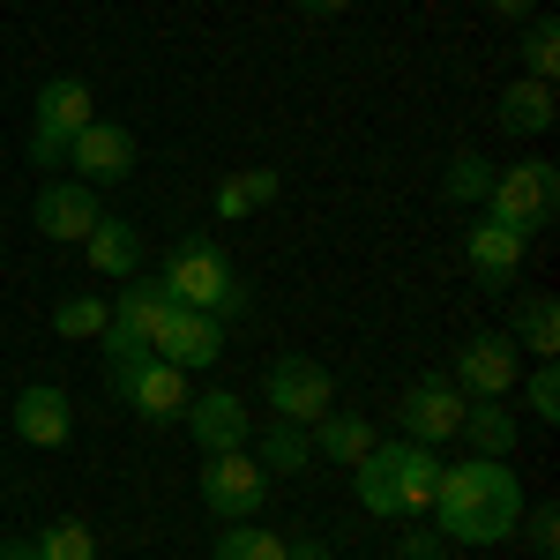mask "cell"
Instances as JSON below:
<instances>
[{"label": "cell", "instance_id": "cell-1", "mask_svg": "<svg viewBox=\"0 0 560 560\" xmlns=\"http://www.w3.org/2000/svg\"><path fill=\"white\" fill-rule=\"evenodd\" d=\"M523 523V486L501 456H471L456 471H441V493H433V530L456 538V546H501L516 538Z\"/></svg>", "mask_w": 560, "mask_h": 560}, {"label": "cell", "instance_id": "cell-2", "mask_svg": "<svg viewBox=\"0 0 560 560\" xmlns=\"http://www.w3.org/2000/svg\"><path fill=\"white\" fill-rule=\"evenodd\" d=\"M165 300L173 306H195V314H240L247 292H240V277H232V261L217 255V240H179L173 255H165Z\"/></svg>", "mask_w": 560, "mask_h": 560}, {"label": "cell", "instance_id": "cell-3", "mask_svg": "<svg viewBox=\"0 0 560 560\" xmlns=\"http://www.w3.org/2000/svg\"><path fill=\"white\" fill-rule=\"evenodd\" d=\"M105 359H113V388L128 396L150 427L187 419V374H179L173 359H158V351H105Z\"/></svg>", "mask_w": 560, "mask_h": 560}, {"label": "cell", "instance_id": "cell-4", "mask_svg": "<svg viewBox=\"0 0 560 560\" xmlns=\"http://www.w3.org/2000/svg\"><path fill=\"white\" fill-rule=\"evenodd\" d=\"M486 202H493V224H516V232H530V224H553V210H560V173L546 165V158L509 165V173H493Z\"/></svg>", "mask_w": 560, "mask_h": 560}, {"label": "cell", "instance_id": "cell-5", "mask_svg": "<svg viewBox=\"0 0 560 560\" xmlns=\"http://www.w3.org/2000/svg\"><path fill=\"white\" fill-rule=\"evenodd\" d=\"M261 493H269V471H261L247 448L202 456V501H210V516H217V523H255Z\"/></svg>", "mask_w": 560, "mask_h": 560}, {"label": "cell", "instance_id": "cell-6", "mask_svg": "<svg viewBox=\"0 0 560 560\" xmlns=\"http://www.w3.org/2000/svg\"><path fill=\"white\" fill-rule=\"evenodd\" d=\"M97 120V105H90V90L75 83V75H60V83L38 90V128H31V158L38 165H60L68 158V142Z\"/></svg>", "mask_w": 560, "mask_h": 560}, {"label": "cell", "instance_id": "cell-7", "mask_svg": "<svg viewBox=\"0 0 560 560\" xmlns=\"http://www.w3.org/2000/svg\"><path fill=\"white\" fill-rule=\"evenodd\" d=\"M261 388H269V404H277V419H292V427H314L322 411H337V388H329V374L314 366V359H269V374H261Z\"/></svg>", "mask_w": 560, "mask_h": 560}, {"label": "cell", "instance_id": "cell-8", "mask_svg": "<svg viewBox=\"0 0 560 560\" xmlns=\"http://www.w3.org/2000/svg\"><path fill=\"white\" fill-rule=\"evenodd\" d=\"M68 165L83 173V187H120L135 173V135L113 128V120H90L75 142H68Z\"/></svg>", "mask_w": 560, "mask_h": 560}, {"label": "cell", "instance_id": "cell-9", "mask_svg": "<svg viewBox=\"0 0 560 560\" xmlns=\"http://www.w3.org/2000/svg\"><path fill=\"white\" fill-rule=\"evenodd\" d=\"M523 247H530V232H516V224H493V217L464 232V255H471V269H478V284H486V292H516Z\"/></svg>", "mask_w": 560, "mask_h": 560}, {"label": "cell", "instance_id": "cell-10", "mask_svg": "<svg viewBox=\"0 0 560 560\" xmlns=\"http://www.w3.org/2000/svg\"><path fill=\"white\" fill-rule=\"evenodd\" d=\"M165 314H173L165 284H128L120 306H113V322H105V351H150L158 329H165Z\"/></svg>", "mask_w": 560, "mask_h": 560}, {"label": "cell", "instance_id": "cell-11", "mask_svg": "<svg viewBox=\"0 0 560 560\" xmlns=\"http://www.w3.org/2000/svg\"><path fill=\"white\" fill-rule=\"evenodd\" d=\"M456 382L471 388V396H509V388H516V337L478 329L471 345L456 351Z\"/></svg>", "mask_w": 560, "mask_h": 560}, {"label": "cell", "instance_id": "cell-12", "mask_svg": "<svg viewBox=\"0 0 560 560\" xmlns=\"http://www.w3.org/2000/svg\"><path fill=\"white\" fill-rule=\"evenodd\" d=\"M158 359H173L179 374L187 366H217V351H224V329H217V314H195V306H173L165 314V329H158Z\"/></svg>", "mask_w": 560, "mask_h": 560}, {"label": "cell", "instance_id": "cell-13", "mask_svg": "<svg viewBox=\"0 0 560 560\" xmlns=\"http://www.w3.org/2000/svg\"><path fill=\"white\" fill-rule=\"evenodd\" d=\"M396 427H404V441H448V433L464 427V404H456L448 382H419V388H404Z\"/></svg>", "mask_w": 560, "mask_h": 560}, {"label": "cell", "instance_id": "cell-14", "mask_svg": "<svg viewBox=\"0 0 560 560\" xmlns=\"http://www.w3.org/2000/svg\"><path fill=\"white\" fill-rule=\"evenodd\" d=\"M187 427L202 441V456H224V448H247V404L232 388H210V396H187Z\"/></svg>", "mask_w": 560, "mask_h": 560}, {"label": "cell", "instance_id": "cell-15", "mask_svg": "<svg viewBox=\"0 0 560 560\" xmlns=\"http://www.w3.org/2000/svg\"><path fill=\"white\" fill-rule=\"evenodd\" d=\"M388 464H396V493H404V516H427L433 493H441V456H433V441H388Z\"/></svg>", "mask_w": 560, "mask_h": 560}, {"label": "cell", "instance_id": "cell-16", "mask_svg": "<svg viewBox=\"0 0 560 560\" xmlns=\"http://www.w3.org/2000/svg\"><path fill=\"white\" fill-rule=\"evenodd\" d=\"M90 224H97V195H90L83 179L38 187V232H45V240H75V247H83Z\"/></svg>", "mask_w": 560, "mask_h": 560}, {"label": "cell", "instance_id": "cell-17", "mask_svg": "<svg viewBox=\"0 0 560 560\" xmlns=\"http://www.w3.org/2000/svg\"><path fill=\"white\" fill-rule=\"evenodd\" d=\"M68 427H75V411H68V396L52 382H31L23 396H15V433L31 441V448H52V441H68Z\"/></svg>", "mask_w": 560, "mask_h": 560}, {"label": "cell", "instance_id": "cell-18", "mask_svg": "<svg viewBox=\"0 0 560 560\" xmlns=\"http://www.w3.org/2000/svg\"><path fill=\"white\" fill-rule=\"evenodd\" d=\"M83 255H90L97 277H135L142 269V232H135L128 217H97L83 232Z\"/></svg>", "mask_w": 560, "mask_h": 560}, {"label": "cell", "instance_id": "cell-19", "mask_svg": "<svg viewBox=\"0 0 560 560\" xmlns=\"http://www.w3.org/2000/svg\"><path fill=\"white\" fill-rule=\"evenodd\" d=\"M351 471H359V509H366V516H388V523L404 516V493H396V464H388L382 441H374V448H366V456H359Z\"/></svg>", "mask_w": 560, "mask_h": 560}, {"label": "cell", "instance_id": "cell-20", "mask_svg": "<svg viewBox=\"0 0 560 560\" xmlns=\"http://www.w3.org/2000/svg\"><path fill=\"white\" fill-rule=\"evenodd\" d=\"M464 441H471L478 456H509L516 448V411H501L493 396H478V404H464Z\"/></svg>", "mask_w": 560, "mask_h": 560}, {"label": "cell", "instance_id": "cell-21", "mask_svg": "<svg viewBox=\"0 0 560 560\" xmlns=\"http://www.w3.org/2000/svg\"><path fill=\"white\" fill-rule=\"evenodd\" d=\"M501 128L509 135H546L553 128V83H509V97H501Z\"/></svg>", "mask_w": 560, "mask_h": 560}, {"label": "cell", "instance_id": "cell-22", "mask_svg": "<svg viewBox=\"0 0 560 560\" xmlns=\"http://www.w3.org/2000/svg\"><path fill=\"white\" fill-rule=\"evenodd\" d=\"M314 448H322L329 464H359V456L374 448V427L351 419V411H322V419H314Z\"/></svg>", "mask_w": 560, "mask_h": 560}, {"label": "cell", "instance_id": "cell-23", "mask_svg": "<svg viewBox=\"0 0 560 560\" xmlns=\"http://www.w3.org/2000/svg\"><path fill=\"white\" fill-rule=\"evenodd\" d=\"M516 345H530L538 359H553V351H560V300H553V292H523V306H516Z\"/></svg>", "mask_w": 560, "mask_h": 560}, {"label": "cell", "instance_id": "cell-24", "mask_svg": "<svg viewBox=\"0 0 560 560\" xmlns=\"http://www.w3.org/2000/svg\"><path fill=\"white\" fill-rule=\"evenodd\" d=\"M105 322H113V306L97 300V292H75V300L52 306V329H60L68 345H83V337H105Z\"/></svg>", "mask_w": 560, "mask_h": 560}, {"label": "cell", "instance_id": "cell-25", "mask_svg": "<svg viewBox=\"0 0 560 560\" xmlns=\"http://www.w3.org/2000/svg\"><path fill=\"white\" fill-rule=\"evenodd\" d=\"M306 456H314L306 427H292V419H269V433H261V456H255V464H277V471H306Z\"/></svg>", "mask_w": 560, "mask_h": 560}, {"label": "cell", "instance_id": "cell-26", "mask_svg": "<svg viewBox=\"0 0 560 560\" xmlns=\"http://www.w3.org/2000/svg\"><path fill=\"white\" fill-rule=\"evenodd\" d=\"M269 195H277V173H269V165H261V173H240V179L217 187V217H247L255 202H269Z\"/></svg>", "mask_w": 560, "mask_h": 560}, {"label": "cell", "instance_id": "cell-27", "mask_svg": "<svg viewBox=\"0 0 560 560\" xmlns=\"http://www.w3.org/2000/svg\"><path fill=\"white\" fill-rule=\"evenodd\" d=\"M486 187H493V165H486L478 150H464V158H448V173H441V195H448V202H478Z\"/></svg>", "mask_w": 560, "mask_h": 560}, {"label": "cell", "instance_id": "cell-28", "mask_svg": "<svg viewBox=\"0 0 560 560\" xmlns=\"http://www.w3.org/2000/svg\"><path fill=\"white\" fill-rule=\"evenodd\" d=\"M217 560H284V538H269L261 523H232L217 538Z\"/></svg>", "mask_w": 560, "mask_h": 560}, {"label": "cell", "instance_id": "cell-29", "mask_svg": "<svg viewBox=\"0 0 560 560\" xmlns=\"http://www.w3.org/2000/svg\"><path fill=\"white\" fill-rule=\"evenodd\" d=\"M31 546H38V560H90V523H45Z\"/></svg>", "mask_w": 560, "mask_h": 560}, {"label": "cell", "instance_id": "cell-30", "mask_svg": "<svg viewBox=\"0 0 560 560\" xmlns=\"http://www.w3.org/2000/svg\"><path fill=\"white\" fill-rule=\"evenodd\" d=\"M523 60H530V83H553V68H560V31L546 23V15L523 31Z\"/></svg>", "mask_w": 560, "mask_h": 560}, {"label": "cell", "instance_id": "cell-31", "mask_svg": "<svg viewBox=\"0 0 560 560\" xmlns=\"http://www.w3.org/2000/svg\"><path fill=\"white\" fill-rule=\"evenodd\" d=\"M523 404H530L538 419H560V374H553V359H546V366L523 382Z\"/></svg>", "mask_w": 560, "mask_h": 560}, {"label": "cell", "instance_id": "cell-32", "mask_svg": "<svg viewBox=\"0 0 560 560\" xmlns=\"http://www.w3.org/2000/svg\"><path fill=\"white\" fill-rule=\"evenodd\" d=\"M523 523H530V546H538V553L553 560V546H560V509H530Z\"/></svg>", "mask_w": 560, "mask_h": 560}, {"label": "cell", "instance_id": "cell-33", "mask_svg": "<svg viewBox=\"0 0 560 560\" xmlns=\"http://www.w3.org/2000/svg\"><path fill=\"white\" fill-rule=\"evenodd\" d=\"M404 560H441V530H411L404 538Z\"/></svg>", "mask_w": 560, "mask_h": 560}, {"label": "cell", "instance_id": "cell-34", "mask_svg": "<svg viewBox=\"0 0 560 560\" xmlns=\"http://www.w3.org/2000/svg\"><path fill=\"white\" fill-rule=\"evenodd\" d=\"M0 560H38V546L31 538H0Z\"/></svg>", "mask_w": 560, "mask_h": 560}, {"label": "cell", "instance_id": "cell-35", "mask_svg": "<svg viewBox=\"0 0 560 560\" xmlns=\"http://www.w3.org/2000/svg\"><path fill=\"white\" fill-rule=\"evenodd\" d=\"M292 8H306V15H345L351 0H292Z\"/></svg>", "mask_w": 560, "mask_h": 560}, {"label": "cell", "instance_id": "cell-36", "mask_svg": "<svg viewBox=\"0 0 560 560\" xmlns=\"http://www.w3.org/2000/svg\"><path fill=\"white\" fill-rule=\"evenodd\" d=\"M284 560H329L322 546H284Z\"/></svg>", "mask_w": 560, "mask_h": 560}, {"label": "cell", "instance_id": "cell-37", "mask_svg": "<svg viewBox=\"0 0 560 560\" xmlns=\"http://www.w3.org/2000/svg\"><path fill=\"white\" fill-rule=\"evenodd\" d=\"M486 8H493V15H523L530 0H486Z\"/></svg>", "mask_w": 560, "mask_h": 560}]
</instances>
